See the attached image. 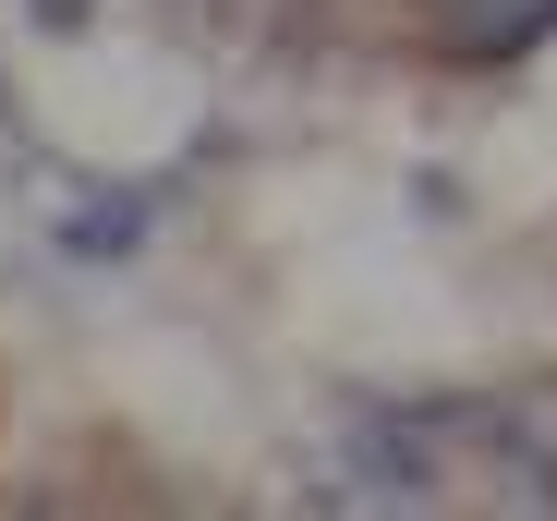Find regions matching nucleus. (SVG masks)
I'll use <instances>...</instances> for the list:
<instances>
[{
    "label": "nucleus",
    "mask_w": 557,
    "mask_h": 521,
    "mask_svg": "<svg viewBox=\"0 0 557 521\" xmlns=\"http://www.w3.org/2000/svg\"><path fill=\"white\" fill-rule=\"evenodd\" d=\"M545 25H557V0H473V13H460V49H473V61H497V49L545 37Z\"/></svg>",
    "instance_id": "nucleus-1"
},
{
    "label": "nucleus",
    "mask_w": 557,
    "mask_h": 521,
    "mask_svg": "<svg viewBox=\"0 0 557 521\" xmlns=\"http://www.w3.org/2000/svg\"><path fill=\"white\" fill-rule=\"evenodd\" d=\"M25 13H37V25H61V37H73V25H85V0H25Z\"/></svg>",
    "instance_id": "nucleus-2"
}]
</instances>
